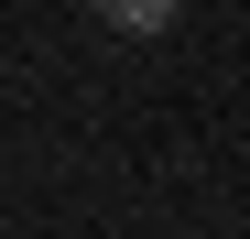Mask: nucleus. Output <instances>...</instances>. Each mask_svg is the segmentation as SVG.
<instances>
[{"label": "nucleus", "instance_id": "nucleus-1", "mask_svg": "<svg viewBox=\"0 0 250 239\" xmlns=\"http://www.w3.org/2000/svg\"><path fill=\"white\" fill-rule=\"evenodd\" d=\"M98 11H109L120 33H163V22H174V0H98Z\"/></svg>", "mask_w": 250, "mask_h": 239}]
</instances>
